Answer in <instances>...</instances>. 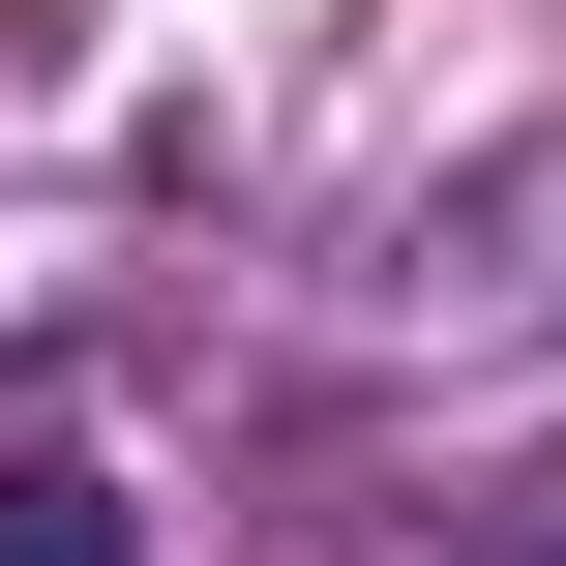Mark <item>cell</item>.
<instances>
[{
  "label": "cell",
  "mask_w": 566,
  "mask_h": 566,
  "mask_svg": "<svg viewBox=\"0 0 566 566\" xmlns=\"http://www.w3.org/2000/svg\"><path fill=\"white\" fill-rule=\"evenodd\" d=\"M0 566H119V478H0Z\"/></svg>",
  "instance_id": "cell-1"
}]
</instances>
